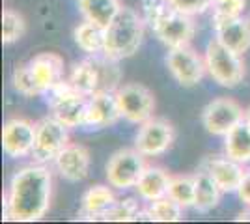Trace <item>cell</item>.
Instances as JSON below:
<instances>
[{"label":"cell","mask_w":250,"mask_h":224,"mask_svg":"<svg viewBox=\"0 0 250 224\" xmlns=\"http://www.w3.org/2000/svg\"><path fill=\"white\" fill-rule=\"evenodd\" d=\"M52 174L42 163L24 166L11 178L6 194V217L15 223H34L51 207Z\"/></svg>","instance_id":"cell-1"},{"label":"cell","mask_w":250,"mask_h":224,"mask_svg":"<svg viewBox=\"0 0 250 224\" xmlns=\"http://www.w3.org/2000/svg\"><path fill=\"white\" fill-rule=\"evenodd\" d=\"M142 8L146 22L168 49L185 47L194 38L192 15L179 11L167 0H142Z\"/></svg>","instance_id":"cell-2"},{"label":"cell","mask_w":250,"mask_h":224,"mask_svg":"<svg viewBox=\"0 0 250 224\" xmlns=\"http://www.w3.org/2000/svg\"><path fill=\"white\" fill-rule=\"evenodd\" d=\"M120 81L122 71L118 67V60H112L104 54H92V58L75 64L69 79L75 90L88 97L97 92H116L120 88Z\"/></svg>","instance_id":"cell-3"},{"label":"cell","mask_w":250,"mask_h":224,"mask_svg":"<svg viewBox=\"0 0 250 224\" xmlns=\"http://www.w3.org/2000/svg\"><path fill=\"white\" fill-rule=\"evenodd\" d=\"M144 38V19L131 8H122L114 21L104 28L103 54L112 60H124L138 51Z\"/></svg>","instance_id":"cell-4"},{"label":"cell","mask_w":250,"mask_h":224,"mask_svg":"<svg viewBox=\"0 0 250 224\" xmlns=\"http://www.w3.org/2000/svg\"><path fill=\"white\" fill-rule=\"evenodd\" d=\"M206 69L209 77L224 88H235L245 79V64L241 60V54L233 53L224 43L213 38L206 49Z\"/></svg>","instance_id":"cell-5"},{"label":"cell","mask_w":250,"mask_h":224,"mask_svg":"<svg viewBox=\"0 0 250 224\" xmlns=\"http://www.w3.org/2000/svg\"><path fill=\"white\" fill-rule=\"evenodd\" d=\"M49 97V108L51 116H54L58 122H62L65 127L75 129L86 125L88 116V99L75 90L71 82H60L56 88H52Z\"/></svg>","instance_id":"cell-6"},{"label":"cell","mask_w":250,"mask_h":224,"mask_svg":"<svg viewBox=\"0 0 250 224\" xmlns=\"http://www.w3.org/2000/svg\"><path fill=\"white\" fill-rule=\"evenodd\" d=\"M62 122L54 116L43 118L36 123V142L32 149V157L36 163H49L58 157V153L69 144V133Z\"/></svg>","instance_id":"cell-7"},{"label":"cell","mask_w":250,"mask_h":224,"mask_svg":"<svg viewBox=\"0 0 250 224\" xmlns=\"http://www.w3.org/2000/svg\"><path fill=\"white\" fill-rule=\"evenodd\" d=\"M147 164L138 149H120L106 163V180L110 187L131 189L135 187Z\"/></svg>","instance_id":"cell-8"},{"label":"cell","mask_w":250,"mask_h":224,"mask_svg":"<svg viewBox=\"0 0 250 224\" xmlns=\"http://www.w3.org/2000/svg\"><path fill=\"white\" fill-rule=\"evenodd\" d=\"M116 99L122 110V118H125L131 123H144L149 118H153L155 110V97L147 90L146 86L124 84L116 90Z\"/></svg>","instance_id":"cell-9"},{"label":"cell","mask_w":250,"mask_h":224,"mask_svg":"<svg viewBox=\"0 0 250 224\" xmlns=\"http://www.w3.org/2000/svg\"><path fill=\"white\" fill-rule=\"evenodd\" d=\"M167 65L172 77L185 88H192V86L200 84L206 71H208L206 60L188 45L170 49L167 54Z\"/></svg>","instance_id":"cell-10"},{"label":"cell","mask_w":250,"mask_h":224,"mask_svg":"<svg viewBox=\"0 0 250 224\" xmlns=\"http://www.w3.org/2000/svg\"><path fill=\"white\" fill-rule=\"evenodd\" d=\"M245 120V110L237 101L229 97L213 99L202 112V122L208 133L215 137H226L239 122Z\"/></svg>","instance_id":"cell-11"},{"label":"cell","mask_w":250,"mask_h":224,"mask_svg":"<svg viewBox=\"0 0 250 224\" xmlns=\"http://www.w3.org/2000/svg\"><path fill=\"white\" fill-rule=\"evenodd\" d=\"M174 139H176V131L170 122L161 118H149L138 129L135 148L144 157H155L168 151V148L174 144Z\"/></svg>","instance_id":"cell-12"},{"label":"cell","mask_w":250,"mask_h":224,"mask_svg":"<svg viewBox=\"0 0 250 224\" xmlns=\"http://www.w3.org/2000/svg\"><path fill=\"white\" fill-rule=\"evenodd\" d=\"M36 142V123L26 118H11L2 129V148L11 159L32 155Z\"/></svg>","instance_id":"cell-13"},{"label":"cell","mask_w":250,"mask_h":224,"mask_svg":"<svg viewBox=\"0 0 250 224\" xmlns=\"http://www.w3.org/2000/svg\"><path fill=\"white\" fill-rule=\"evenodd\" d=\"M122 118L116 92H97L88 99L86 125L90 129H104L114 125Z\"/></svg>","instance_id":"cell-14"},{"label":"cell","mask_w":250,"mask_h":224,"mask_svg":"<svg viewBox=\"0 0 250 224\" xmlns=\"http://www.w3.org/2000/svg\"><path fill=\"white\" fill-rule=\"evenodd\" d=\"M56 170L67 182H83L90 172V151L81 144H67L54 159Z\"/></svg>","instance_id":"cell-15"},{"label":"cell","mask_w":250,"mask_h":224,"mask_svg":"<svg viewBox=\"0 0 250 224\" xmlns=\"http://www.w3.org/2000/svg\"><path fill=\"white\" fill-rule=\"evenodd\" d=\"M202 170H206L217 182L222 192H237L243 182V164L226 157H208L202 163Z\"/></svg>","instance_id":"cell-16"},{"label":"cell","mask_w":250,"mask_h":224,"mask_svg":"<svg viewBox=\"0 0 250 224\" xmlns=\"http://www.w3.org/2000/svg\"><path fill=\"white\" fill-rule=\"evenodd\" d=\"M28 64L42 94H49L52 88L63 82V58L60 54L42 53L34 56Z\"/></svg>","instance_id":"cell-17"},{"label":"cell","mask_w":250,"mask_h":224,"mask_svg":"<svg viewBox=\"0 0 250 224\" xmlns=\"http://www.w3.org/2000/svg\"><path fill=\"white\" fill-rule=\"evenodd\" d=\"M217 40L233 53L245 54L250 49V22L245 17H233L215 24Z\"/></svg>","instance_id":"cell-18"},{"label":"cell","mask_w":250,"mask_h":224,"mask_svg":"<svg viewBox=\"0 0 250 224\" xmlns=\"http://www.w3.org/2000/svg\"><path fill=\"white\" fill-rule=\"evenodd\" d=\"M170 182H172V176L165 168H161V166H146L135 187L142 200L155 202L159 198L168 196Z\"/></svg>","instance_id":"cell-19"},{"label":"cell","mask_w":250,"mask_h":224,"mask_svg":"<svg viewBox=\"0 0 250 224\" xmlns=\"http://www.w3.org/2000/svg\"><path fill=\"white\" fill-rule=\"evenodd\" d=\"M116 204V196L110 187L104 185H95L92 189L84 192L83 207H81V217L88 221H103V215Z\"/></svg>","instance_id":"cell-20"},{"label":"cell","mask_w":250,"mask_h":224,"mask_svg":"<svg viewBox=\"0 0 250 224\" xmlns=\"http://www.w3.org/2000/svg\"><path fill=\"white\" fill-rule=\"evenodd\" d=\"M120 0H79V10L86 21L95 22L99 26L106 28L114 17L122 11Z\"/></svg>","instance_id":"cell-21"},{"label":"cell","mask_w":250,"mask_h":224,"mask_svg":"<svg viewBox=\"0 0 250 224\" xmlns=\"http://www.w3.org/2000/svg\"><path fill=\"white\" fill-rule=\"evenodd\" d=\"M224 151L229 159L241 164L250 163V123L239 122L235 127L224 137Z\"/></svg>","instance_id":"cell-22"},{"label":"cell","mask_w":250,"mask_h":224,"mask_svg":"<svg viewBox=\"0 0 250 224\" xmlns=\"http://www.w3.org/2000/svg\"><path fill=\"white\" fill-rule=\"evenodd\" d=\"M183 209L179 204L170 198H159L155 202H149L146 211L138 213V221H151V223H177L183 219Z\"/></svg>","instance_id":"cell-23"},{"label":"cell","mask_w":250,"mask_h":224,"mask_svg":"<svg viewBox=\"0 0 250 224\" xmlns=\"http://www.w3.org/2000/svg\"><path fill=\"white\" fill-rule=\"evenodd\" d=\"M194 183H196V202L194 207L200 213H208L211 209H215L220 202V187L217 182L209 176L206 170L194 174Z\"/></svg>","instance_id":"cell-24"},{"label":"cell","mask_w":250,"mask_h":224,"mask_svg":"<svg viewBox=\"0 0 250 224\" xmlns=\"http://www.w3.org/2000/svg\"><path fill=\"white\" fill-rule=\"evenodd\" d=\"M75 43L79 45V49L88 54H99L104 51V28L90 22L84 19V22H81L75 28Z\"/></svg>","instance_id":"cell-25"},{"label":"cell","mask_w":250,"mask_h":224,"mask_svg":"<svg viewBox=\"0 0 250 224\" xmlns=\"http://www.w3.org/2000/svg\"><path fill=\"white\" fill-rule=\"evenodd\" d=\"M168 196L174 198L181 207H194V202H196L194 176H172Z\"/></svg>","instance_id":"cell-26"},{"label":"cell","mask_w":250,"mask_h":224,"mask_svg":"<svg viewBox=\"0 0 250 224\" xmlns=\"http://www.w3.org/2000/svg\"><path fill=\"white\" fill-rule=\"evenodd\" d=\"M24 32H26V22L21 13L13 10L2 11V43L4 45L19 41Z\"/></svg>","instance_id":"cell-27"},{"label":"cell","mask_w":250,"mask_h":224,"mask_svg":"<svg viewBox=\"0 0 250 224\" xmlns=\"http://www.w3.org/2000/svg\"><path fill=\"white\" fill-rule=\"evenodd\" d=\"M140 205L138 200L135 198H124V200H116V204L103 215V221H110V223H131V221H138V213H140Z\"/></svg>","instance_id":"cell-28"},{"label":"cell","mask_w":250,"mask_h":224,"mask_svg":"<svg viewBox=\"0 0 250 224\" xmlns=\"http://www.w3.org/2000/svg\"><path fill=\"white\" fill-rule=\"evenodd\" d=\"M11 81H13V86L15 90L22 94V96H42V90L36 82V77L32 73L30 64H21L13 69V75H11Z\"/></svg>","instance_id":"cell-29"},{"label":"cell","mask_w":250,"mask_h":224,"mask_svg":"<svg viewBox=\"0 0 250 224\" xmlns=\"http://www.w3.org/2000/svg\"><path fill=\"white\" fill-rule=\"evenodd\" d=\"M247 0H213V24L241 17Z\"/></svg>","instance_id":"cell-30"},{"label":"cell","mask_w":250,"mask_h":224,"mask_svg":"<svg viewBox=\"0 0 250 224\" xmlns=\"http://www.w3.org/2000/svg\"><path fill=\"white\" fill-rule=\"evenodd\" d=\"M168 4H172L174 8H177L183 13H188V15H196V13H202L208 8L213 6V0H167Z\"/></svg>","instance_id":"cell-31"},{"label":"cell","mask_w":250,"mask_h":224,"mask_svg":"<svg viewBox=\"0 0 250 224\" xmlns=\"http://www.w3.org/2000/svg\"><path fill=\"white\" fill-rule=\"evenodd\" d=\"M237 194H239L241 202L250 207V172H245L243 182H241L239 189H237Z\"/></svg>","instance_id":"cell-32"},{"label":"cell","mask_w":250,"mask_h":224,"mask_svg":"<svg viewBox=\"0 0 250 224\" xmlns=\"http://www.w3.org/2000/svg\"><path fill=\"white\" fill-rule=\"evenodd\" d=\"M245 122H249V123H250V107L245 110Z\"/></svg>","instance_id":"cell-33"},{"label":"cell","mask_w":250,"mask_h":224,"mask_svg":"<svg viewBox=\"0 0 250 224\" xmlns=\"http://www.w3.org/2000/svg\"><path fill=\"white\" fill-rule=\"evenodd\" d=\"M249 22H250V17H249Z\"/></svg>","instance_id":"cell-34"}]
</instances>
